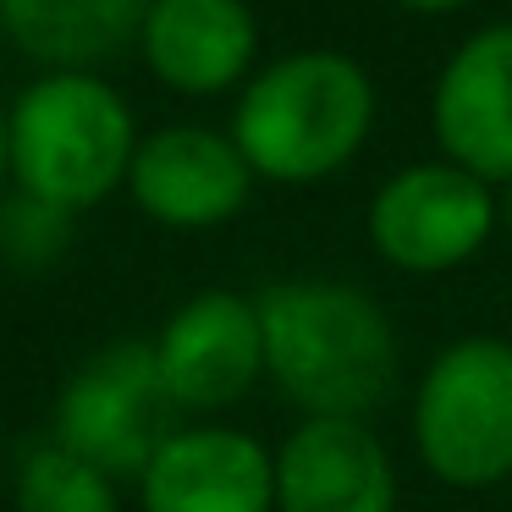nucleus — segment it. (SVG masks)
I'll return each mask as SVG.
<instances>
[{
    "mask_svg": "<svg viewBox=\"0 0 512 512\" xmlns=\"http://www.w3.org/2000/svg\"><path fill=\"white\" fill-rule=\"evenodd\" d=\"M265 380L303 419H369L391 402L402 347L386 309L347 281H270L254 298Z\"/></svg>",
    "mask_w": 512,
    "mask_h": 512,
    "instance_id": "nucleus-1",
    "label": "nucleus"
},
{
    "mask_svg": "<svg viewBox=\"0 0 512 512\" xmlns=\"http://www.w3.org/2000/svg\"><path fill=\"white\" fill-rule=\"evenodd\" d=\"M375 83L342 50H292L243 83L232 111V144L265 182L309 188L369 144Z\"/></svg>",
    "mask_w": 512,
    "mask_h": 512,
    "instance_id": "nucleus-2",
    "label": "nucleus"
},
{
    "mask_svg": "<svg viewBox=\"0 0 512 512\" xmlns=\"http://www.w3.org/2000/svg\"><path fill=\"white\" fill-rule=\"evenodd\" d=\"M12 188L83 215L127 188L138 122L122 89L94 72H45L12 105Z\"/></svg>",
    "mask_w": 512,
    "mask_h": 512,
    "instance_id": "nucleus-3",
    "label": "nucleus"
},
{
    "mask_svg": "<svg viewBox=\"0 0 512 512\" xmlns=\"http://www.w3.org/2000/svg\"><path fill=\"white\" fill-rule=\"evenodd\" d=\"M413 441L424 468L457 490L512 479V342L463 336L441 347L413 397Z\"/></svg>",
    "mask_w": 512,
    "mask_h": 512,
    "instance_id": "nucleus-4",
    "label": "nucleus"
},
{
    "mask_svg": "<svg viewBox=\"0 0 512 512\" xmlns=\"http://www.w3.org/2000/svg\"><path fill=\"white\" fill-rule=\"evenodd\" d=\"M177 424L188 419L171 402L149 342H111L61 380L50 441L89 457L94 468L116 479H138Z\"/></svg>",
    "mask_w": 512,
    "mask_h": 512,
    "instance_id": "nucleus-5",
    "label": "nucleus"
},
{
    "mask_svg": "<svg viewBox=\"0 0 512 512\" xmlns=\"http://www.w3.org/2000/svg\"><path fill=\"white\" fill-rule=\"evenodd\" d=\"M496 221L501 204L490 182H479L452 160H424L380 182L369 204V243L391 270L446 276L490 243Z\"/></svg>",
    "mask_w": 512,
    "mask_h": 512,
    "instance_id": "nucleus-6",
    "label": "nucleus"
},
{
    "mask_svg": "<svg viewBox=\"0 0 512 512\" xmlns=\"http://www.w3.org/2000/svg\"><path fill=\"white\" fill-rule=\"evenodd\" d=\"M149 353L182 419H210V413L237 408L265 380L259 309L254 298L226 287L193 292L188 303H177L166 325L149 336Z\"/></svg>",
    "mask_w": 512,
    "mask_h": 512,
    "instance_id": "nucleus-7",
    "label": "nucleus"
},
{
    "mask_svg": "<svg viewBox=\"0 0 512 512\" xmlns=\"http://www.w3.org/2000/svg\"><path fill=\"white\" fill-rule=\"evenodd\" d=\"M133 485L138 512H276V452L237 424L188 419Z\"/></svg>",
    "mask_w": 512,
    "mask_h": 512,
    "instance_id": "nucleus-8",
    "label": "nucleus"
},
{
    "mask_svg": "<svg viewBox=\"0 0 512 512\" xmlns=\"http://www.w3.org/2000/svg\"><path fill=\"white\" fill-rule=\"evenodd\" d=\"M254 171H248L243 149L232 133L215 127H160V133L138 138L133 171H127V193L133 204L166 232H210L243 215L248 193H254Z\"/></svg>",
    "mask_w": 512,
    "mask_h": 512,
    "instance_id": "nucleus-9",
    "label": "nucleus"
},
{
    "mask_svg": "<svg viewBox=\"0 0 512 512\" xmlns=\"http://www.w3.org/2000/svg\"><path fill=\"white\" fill-rule=\"evenodd\" d=\"M435 144L452 166L501 188L512 177V23L468 34L430 94Z\"/></svg>",
    "mask_w": 512,
    "mask_h": 512,
    "instance_id": "nucleus-10",
    "label": "nucleus"
},
{
    "mask_svg": "<svg viewBox=\"0 0 512 512\" xmlns=\"http://www.w3.org/2000/svg\"><path fill=\"white\" fill-rule=\"evenodd\" d=\"M276 512H397V468L369 419H303L276 446Z\"/></svg>",
    "mask_w": 512,
    "mask_h": 512,
    "instance_id": "nucleus-11",
    "label": "nucleus"
},
{
    "mask_svg": "<svg viewBox=\"0 0 512 512\" xmlns=\"http://www.w3.org/2000/svg\"><path fill=\"white\" fill-rule=\"evenodd\" d=\"M138 50L171 94L210 100L254 78L259 23L248 0H149Z\"/></svg>",
    "mask_w": 512,
    "mask_h": 512,
    "instance_id": "nucleus-12",
    "label": "nucleus"
},
{
    "mask_svg": "<svg viewBox=\"0 0 512 512\" xmlns=\"http://www.w3.org/2000/svg\"><path fill=\"white\" fill-rule=\"evenodd\" d=\"M149 0H0V39L45 72H94L138 45Z\"/></svg>",
    "mask_w": 512,
    "mask_h": 512,
    "instance_id": "nucleus-13",
    "label": "nucleus"
},
{
    "mask_svg": "<svg viewBox=\"0 0 512 512\" xmlns=\"http://www.w3.org/2000/svg\"><path fill=\"white\" fill-rule=\"evenodd\" d=\"M12 512H122V479L45 435L17 457Z\"/></svg>",
    "mask_w": 512,
    "mask_h": 512,
    "instance_id": "nucleus-14",
    "label": "nucleus"
},
{
    "mask_svg": "<svg viewBox=\"0 0 512 512\" xmlns=\"http://www.w3.org/2000/svg\"><path fill=\"white\" fill-rule=\"evenodd\" d=\"M72 248V215L45 199L6 188L0 193V259L12 270H50Z\"/></svg>",
    "mask_w": 512,
    "mask_h": 512,
    "instance_id": "nucleus-15",
    "label": "nucleus"
},
{
    "mask_svg": "<svg viewBox=\"0 0 512 512\" xmlns=\"http://www.w3.org/2000/svg\"><path fill=\"white\" fill-rule=\"evenodd\" d=\"M391 6H402V12H424V17H441V12H463V6H474V0H391Z\"/></svg>",
    "mask_w": 512,
    "mask_h": 512,
    "instance_id": "nucleus-16",
    "label": "nucleus"
},
{
    "mask_svg": "<svg viewBox=\"0 0 512 512\" xmlns=\"http://www.w3.org/2000/svg\"><path fill=\"white\" fill-rule=\"evenodd\" d=\"M12 188V122H6V105H0V193Z\"/></svg>",
    "mask_w": 512,
    "mask_h": 512,
    "instance_id": "nucleus-17",
    "label": "nucleus"
},
{
    "mask_svg": "<svg viewBox=\"0 0 512 512\" xmlns=\"http://www.w3.org/2000/svg\"><path fill=\"white\" fill-rule=\"evenodd\" d=\"M496 204H501V221H507V232H512V177L501 182V199Z\"/></svg>",
    "mask_w": 512,
    "mask_h": 512,
    "instance_id": "nucleus-18",
    "label": "nucleus"
}]
</instances>
